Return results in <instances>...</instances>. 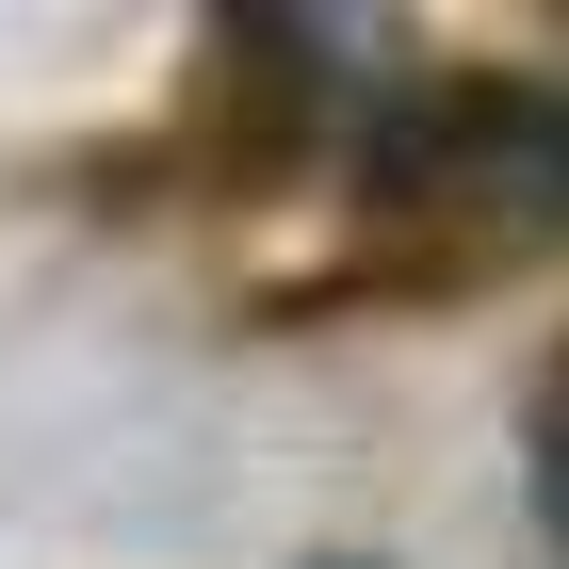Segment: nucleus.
<instances>
[{"label": "nucleus", "instance_id": "f257e3e1", "mask_svg": "<svg viewBox=\"0 0 569 569\" xmlns=\"http://www.w3.org/2000/svg\"><path fill=\"white\" fill-rule=\"evenodd\" d=\"M358 179L391 212L488 228V244H553L569 228V66H439V82L358 98Z\"/></svg>", "mask_w": 569, "mask_h": 569}, {"label": "nucleus", "instance_id": "f03ea898", "mask_svg": "<svg viewBox=\"0 0 569 569\" xmlns=\"http://www.w3.org/2000/svg\"><path fill=\"white\" fill-rule=\"evenodd\" d=\"M537 521H553V553H569V391H553V423H537Z\"/></svg>", "mask_w": 569, "mask_h": 569}]
</instances>
